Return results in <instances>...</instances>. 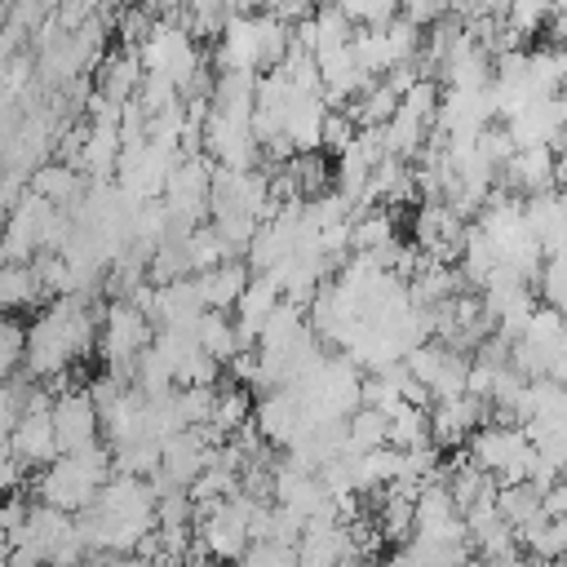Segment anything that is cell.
Listing matches in <instances>:
<instances>
[{"label": "cell", "mask_w": 567, "mask_h": 567, "mask_svg": "<svg viewBox=\"0 0 567 567\" xmlns=\"http://www.w3.org/2000/svg\"><path fill=\"white\" fill-rule=\"evenodd\" d=\"M346 0H319V9H341Z\"/></svg>", "instance_id": "cell-44"}, {"label": "cell", "mask_w": 567, "mask_h": 567, "mask_svg": "<svg viewBox=\"0 0 567 567\" xmlns=\"http://www.w3.org/2000/svg\"><path fill=\"white\" fill-rule=\"evenodd\" d=\"M554 13V0H509L505 4V27H514L518 35H536Z\"/></svg>", "instance_id": "cell-31"}, {"label": "cell", "mask_w": 567, "mask_h": 567, "mask_svg": "<svg viewBox=\"0 0 567 567\" xmlns=\"http://www.w3.org/2000/svg\"><path fill=\"white\" fill-rule=\"evenodd\" d=\"M439 102H443V93H439V84L425 75V80H416L408 93H403V111L408 115H416V120H425V124H434L439 120Z\"/></svg>", "instance_id": "cell-37"}, {"label": "cell", "mask_w": 567, "mask_h": 567, "mask_svg": "<svg viewBox=\"0 0 567 567\" xmlns=\"http://www.w3.org/2000/svg\"><path fill=\"white\" fill-rule=\"evenodd\" d=\"M151 341H155V319L142 306H133L124 297H111L106 310H102V337H97V354H102L106 372H115L133 385L137 359Z\"/></svg>", "instance_id": "cell-1"}, {"label": "cell", "mask_w": 567, "mask_h": 567, "mask_svg": "<svg viewBox=\"0 0 567 567\" xmlns=\"http://www.w3.org/2000/svg\"><path fill=\"white\" fill-rule=\"evenodd\" d=\"M120 155H124V133H120V124H93V120H89V142H84L80 168H84L89 177H115V173H120Z\"/></svg>", "instance_id": "cell-17"}, {"label": "cell", "mask_w": 567, "mask_h": 567, "mask_svg": "<svg viewBox=\"0 0 567 567\" xmlns=\"http://www.w3.org/2000/svg\"><path fill=\"white\" fill-rule=\"evenodd\" d=\"M195 40H199V35H195L190 27H177V22L159 18L155 31L146 35V44L137 49V53H142V66H146L151 75H164V80H173L177 89H186V80L204 66V53H199Z\"/></svg>", "instance_id": "cell-2"}, {"label": "cell", "mask_w": 567, "mask_h": 567, "mask_svg": "<svg viewBox=\"0 0 567 567\" xmlns=\"http://www.w3.org/2000/svg\"><path fill=\"white\" fill-rule=\"evenodd\" d=\"M217 563H221V558H213L204 545H195V554L186 558V567H217Z\"/></svg>", "instance_id": "cell-41"}, {"label": "cell", "mask_w": 567, "mask_h": 567, "mask_svg": "<svg viewBox=\"0 0 567 567\" xmlns=\"http://www.w3.org/2000/svg\"><path fill=\"white\" fill-rule=\"evenodd\" d=\"M239 567H297V545L284 540H252Z\"/></svg>", "instance_id": "cell-36"}, {"label": "cell", "mask_w": 567, "mask_h": 567, "mask_svg": "<svg viewBox=\"0 0 567 567\" xmlns=\"http://www.w3.org/2000/svg\"><path fill=\"white\" fill-rule=\"evenodd\" d=\"M89 182H93V177H89L84 168H75V164H62V159H49V164H40V168L31 173V190L49 195L58 208H75V204L84 199Z\"/></svg>", "instance_id": "cell-15"}, {"label": "cell", "mask_w": 567, "mask_h": 567, "mask_svg": "<svg viewBox=\"0 0 567 567\" xmlns=\"http://www.w3.org/2000/svg\"><path fill=\"white\" fill-rule=\"evenodd\" d=\"M350 244H354V252H381V248L399 244L394 208H359L350 221Z\"/></svg>", "instance_id": "cell-18"}, {"label": "cell", "mask_w": 567, "mask_h": 567, "mask_svg": "<svg viewBox=\"0 0 567 567\" xmlns=\"http://www.w3.org/2000/svg\"><path fill=\"white\" fill-rule=\"evenodd\" d=\"M390 443V416L372 403L354 408L346 416V452H372V447H385Z\"/></svg>", "instance_id": "cell-19"}, {"label": "cell", "mask_w": 567, "mask_h": 567, "mask_svg": "<svg viewBox=\"0 0 567 567\" xmlns=\"http://www.w3.org/2000/svg\"><path fill=\"white\" fill-rule=\"evenodd\" d=\"M545 27H549V40H554L558 49H567V9H554Z\"/></svg>", "instance_id": "cell-40"}, {"label": "cell", "mask_w": 567, "mask_h": 567, "mask_svg": "<svg viewBox=\"0 0 567 567\" xmlns=\"http://www.w3.org/2000/svg\"><path fill=\"white\" fill-rule=\"evenodd\" d=\"M487 412H492V403L478 399V394L439 399V403L430 408V434H434L439 447H461V443H470V434L487 421Z\"/></svg>", "instance_id": "cell-8"}, {"label": "cell", "mask_w": 567, "mask_h": 567, "mask_svg": "<svg viewBox=\"0 0 567 567\" xmlns=\"http://www.w3.org/2000/svg\"><path fill=\"white\" fill-rule=\"evenodd\" d=\"M186 275H195L190 252H186V235H168L151 257V284H173V279H186Z\"/></svg>", "instance_id": "cell-26"}, {"label": "cell", "mask_w": 567, "mask_h": 567, "mask_svg": "<svg viewBox=\"0 0 567 567\" xmlns=\"http://www.w3.org/2000/svg\"><path fill=\"white\" fill-rule=\"evenodd\" d=\"M27 346H31V323L4 319L0 323V368H4V377L27 368Z\"/></svg>", "instance_id": "cell-30"}, {"label": "cell", "mask_w": 567, "mask_h": 567, "mask_svg": "<svg viewBox=\"0 0 567 567\" xmlns=\"http://www.w3.org/2000/svg\"><path fill=\"white\" fill-rule=\"evenodd\" d=\"M195 279H199V288H204L208 310H235L239 297H244V288L252 284V266H248L244 257H226L221 266H213V270H204V275H195Z\"/></svg>", "instance_id": "cell-14"}, {"label": "cell", "mask_w": 567, "mask_h": 567, "mask_svg": "<svg viewBox=\"0 0 567 567\" xmlns=\"http://www.w3.org/2000/svg\"><path fill=\"white\" fill-rule=\"evenodd\" d=\"M252 421H257V430H261L266 443H275V447L288 452L292 439H297L301 425H306V408H301V399H297L292 385H279V390H261V394H257Z\"/></svg>", "instance_id": "cell-6"}, {"label": "cell", "mask_w": 567, "mask_h": 567, "mask_svg": "<svg viewBox=\"0 0 567 567\" xmlns=\"http://www.w3.org/2000/svg\"><path fill=\"white\" fill-rule=\"evenodd\" d=\"M195 341L213 354V359H221V363H230L244 346H239V328H235V319H226V310H204L199 315V323H195Z\"/></svg>", "instance_id": "cell-20"}, {"label": "cell", "mask_w": 567, "mask_h": 567, "mask_svg": "<svg viewBox=\"0 0 567 567\" xmlns=\"http://www.w3.org/2000/svg\"><path fill=\"white\" fill-rule=\"evenodd\" d=\"M204 310H208V301H204V288L195 275L173 279V284H155V306H151L155 328H195Z\"/></svg>", "instance_id": "cell-9"}, {"label": "cell", "mask_w": 567, "mask_h": 567, "mask_svg": "<svg viewBox=\"0 0 567 567\" xmlns=\"http://www.w3.org/2000/svg\"><path fill=\"white\" fill-rule=\"evenodd\" d=\"M501 186L514 195H540L558 186V151L554 146H518L505 164H501Z\"/></svg>", "instance_id": "cell-7"}, {"label": "cell", "mask_w": 567, "mask_h": 567, "mask_svg": "<svg viewBox=\"0 0 567 567\" xmlns=\"http://www.w3.org/2000/svg\"><path fill=\"white\" fill-rule=\"evenodd\" d=\"M288 173L297 177V186H301V199H319V195H328L332 190V173H328V164H323V151H301V155H292L288 159Z\"/></svg>", "instance_id": "cell-25"}, {"label": "cell", "mask_w": 567, "mask_h": 567, "mask_svg": "<svg viewBox=\"0 0 567 567\" xmlns=\"http://www.w3.org/2000/svg\"><path fill=\"white\" fill-rule=\"evenodd\" d=\"M496 509H501V518L509 523V527H523V523H532L540 509H545V492L536 487V483H501V492H496Z\"/></svg>", "instance_id": "cell-23"}, {"label": "cell", "mask_w": 567, "mask_h": 567, "mask_svg": "<svg viewBox=\"0 0 567 567\" xmlns=\"http://www.w3.org/2000/svg\"><path fill=\"white\" fill-rule=\"evenodd\" d=\"M354 137H359V120H354L346 106H328V120H323V151L346 155Z\"/></svg>", "instance_id": "cell-33"}, {"label": "cell", "mask_w": 567, "mask_h": 567, "mask_svg": "<svg viewBox=\"0 0 567 567\" xmlns=\"http://www.w3.org/2000/svg\"><path fill=\"white\" fill-rule=\"evenodd\" d=\"M4 452L22 456L31 470H35V465H49L53 456H62V447H58V430H53V408H49V412L31 408V412L4 434Z\"/></svg>", "instance_id": "cell-10"}, {"label": "cell", "mask_w": 567, "mask_h": 567, "mask_svg": "<svg viewBox=\"0 0 567 567\" xmlns=\"http://www.w3.org/2000/svg\"><path fill=\"white\" fill-rule=\"evenodd\" d=\"M540 297H545V306H558L567 315V257H545Z\"/></svg>", "instance_id": "cell-38"}, {"label": "cell", "mask_w": 567, "mask_h": 567, "mask_svg": "<svg viewBox=\"0 0 567 567\" xmlns=\"http://www.w3.org/2000/svg\"><path fill=\"white\" fill-rule=\"evenodd\" d=\"M536 567H567V558H536Z\"/></svg>", "instance_id": "cell-43"}, {"label": "cell", "mask_w": 567, "mask_h": 567, "mask_svg": "<svg viewBox=\"0 0 567 567\" xmlns=\"http://www.w3.org/2000/svg\"><path fill=\"white\" fill-rule=\"evenodd\" d=\"M97 492H102V483L89 474V465H84L75 452L53 456V461L40 465V474H35V496H40L44 505L66 509V514H80L84 505H93Z\"/></svg>", "instance_id": "cell-3"}, {"label": "cell", "mask_w": 567, "mask_h": 567, "mask_svg": "<svg viewBox=\"0 0 567 567\" xmlns=\"http://www.w3.org/2000/svg\"><path fill=\"white\" fill-rule=\"evenodd\" d=\"M186 252H190L195 275H204V270H213V266H221L230 257V248H226V239H221V230L213 221H204V226H195L186 235Z\"/></svg>", "instance_id": "cell-27"}, {"label": "cell", "mask_w": 567, "mask_h": 567, "mask_svg": "<svg viewBox=\"0 0 567 567\" xmlns=\"http://www.w3.org/2000/svg\"><path fill=\"white\" fill-rule=\"evenodd\" d=\"M142 80H146L142 53H137V49H124V44L111 49V53L93 66V84H97V93L111 97V102H133L137 89H142Z\"/></svg>", "instance_id": "cell-12"}, {"label": "cell", "mask_w": 567, "mask_h": 567, "mask_svg": "<svg viewBox=\"0 0 567 567\" xmlns=\"http://www.w3.org/2000/svg\"><path fill=\"white\" fill-rule=\"evenodd\" d=\"M252 421V399H248V390H239V385H226V390H217V412H213V430H221V434H235L239 425H248Z\"/></svg>", "instance_id": "cell-28"}, {"label": "cell", "mask_w": 567, "mask_h": 567, "mask_svg": "<svg viewBox=\"0 0 567 567\" xmlns=\"http://www.w3.org/2000/svg\"><path fill=\"white\" fill-rule=\"evenodd\" d=\"M279 301H284V288H279L270 275H252V284L244 288V297H239V306H235V328H239V346H244V350H257L261 328H266V319L279 310Z\"/></svg>", "instance_id": "cell-11"}, {"label": "cell", "mask_w": 567, "mask_h": 567, "mask_svg": "<svg viewBox=\"0 0 567 567\" xmlns=\"http://www.w3.org/2000/svg\"><path fill=\"white\" fill-rule=\"evenodd\" d=\"M354 27H385L403 13V0H346L341 4Z\"/></svg>", "instance_id": "cell-35"}, {"label": "cell", "mask_w": 567, "mask_h": 567, "mask_svg": "<svg viewBox=\"0 0 567 567\" xmlns=\"http://www.w3.org/2000/svg\"><path fill=\"white\" fill-rule=\"evenodd\" d=\"M284 22H306V18H315L319 13V0H279V9H275Z\"/></svg>", "instance_id": "cell-39"}, {"label": "cell", "mask_w": 567, "mask_h": 567, "mask_svg": "<svg viewBox=\"0 0 567 567\" xmlns=\"http://www.w3.org/2000/svg\"><path fill=\"white\" fill-rule=\"evenodd\" d=\"M155 9L151 4H124L120 9V22H115V35H120V44L124 49H142L146 44V35L155 31Z\"/></svg>", "instance_id": "cell-29"}, {"label": "cell", "mask_w": 567, "mask_h": 567, "mask_svg": "<svg viewBox=\"0 0 567 567\" xmlns=\"http://www.w3.org/2000/svg\"><path fill=\"white\" fill-rule=\"evenodd\" d=\"M0 301L9 310H31V306H49L53 292L44 288L35 261H4V270H0Z\"/></svg>", "instance_id": "cell-16"}, {"label": "cell", "mask_w": 567, "mask_h": 567, "mask_svg": "<svg viewBox=\"0 0 567 567\" xmlns=\"http://www.w3.org/2000/svg\"><path fill=\"white\" fill-rule=\"evenodd\" d=\"M399 106H403V97H399L385 80H372L346 111L359 120V128H368V124H390V120L399 115Z\"/></svg>", "instance_id": "cell-21"}, {"label": "cell", "mask_w": 567, "mask_h": 567, "mask_svg": "<svg viewBox=\"0 0 567 567\" xmlns=\"http://www.w3.org/2000/svg\"><path fill=\"white\" fill-rule=\"evenodd\" d=\"M354 549L359 545L346 523H310L297 540V567H337Z\"/></svg>", "instance_id": "cell-13"}, {"label": "cell", "mask_w": 567, "mask_h": 567, "mask_svg": "<svg viewBox=\"0 0 567 567\" xmlns=\"http://www.w3.org/2000/svg\"><path fill=\"white\" fill-rule=\"evenodd\" d=\"M53 430H58V447L62 452H84L93 443H102V412L89 394V385H66L53 399Z\"/></svg>", "instance_id": "cell-5"}, {"label": "cell", "mask_w": 567, "mask_h": 567, "mask_svg": "<svg viewBox=\"0 0 567 567\" xmlns=\"http://www.w3.org/2000/svg\"><path fill=\"white\" fill-rule=\"evenodd\" d=\"M217 390H221V385H177L186 425H208V421H213V412H217Z\"/></svg>", "instance_id": "cell-32"}, {"label": "cell", "mask_w": 567, "mask_h": 567, "mask_svg": "<svg viewBox=\"0 0 567 567\" xmlns=\"http://www.w3.org/2000/svg\"><path fill=\"white\" fill-rule=\"evenodd\" d=\"M501 567H536V558H523V554H518V558H509V563H501Z\"/></svg>", "instance_id": "cell-42"}, {"label": "cell", "mask_w": 567, "mask_h": 567, "mask_svg": "<svg viewBox=\"0 0 567 567\" xmlns=\"http://www.w3.org/2000/svg\"><path fill=\"white\" fill-rule=\"evenodd\" d=\"M155 518H159V527H195V496H190V487L164 492L159 505H155Z\"/></svg>", "instance_id": "cell-34"}, {"label": "cell", "mask_w": 567, "mask_h": 567, "mask_svg": "<svg viewBox=\"0 0 567 567\" xmlns=\"http://www.w3.org/2000/svg\"><path fill=\"white\" fill-rule=\"evenodd\" d=\"M217 71H266V27L261 9H239L213 49Z\"/></svg>", "instance_id": "cell-4"}, {"label": "cell", "mask_w": 567, "mask_h": 567, "mask_svg": "<svg viewBox=\"0 0 567 567\" xmlns=\"http://www.w3.org/2000/svg\"><path fill=\"white\" fill-rule=\"evenodd\" d=\"M350 44H354L359 66H363L372 80H381L390 66H399V58H394V49H390V35H385V27H359Z\"/></svg>", "instance_id": "cell-24"}, {"label": "cell", "mask_w": 567, "mask_h": 567, "mask_svg": "<svg viewBox=\"0 0 567 567\" xmlns=\"http://www.w3.org/2000/svg\"><path fill=\"white\" fill-rule=\"evenodd\" d=\"M385 416H390V447H425V443H434V434H430V408H416V403L403 399Z\"/></svg>", "instance_id": "cell-22"}]
</instances>
